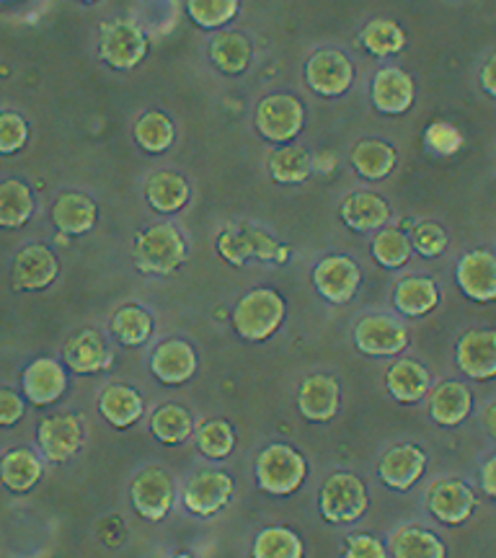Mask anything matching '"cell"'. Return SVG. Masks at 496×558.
<instances>
[{
  "label": "cell",
  "mask_w": 496,
  "mask_h": 558,
  "mask_svg": "<svg viewBox=\"0 0 496 558\" xmlns=\"http://www.w3.org/2000/svg\"><path fill=\"white\" fill-rule=\"evenodd\" d=\"M254 473L258 488L267 492L269 497H290L309 476V463L295 448L275 442L258 452Z\"/></svg>",
  "instance_id": "cell-1"
},
{
  "label": "cell",
  "mask_w": 496,
  "mask_h": 558,
  "mask_svg": "<svg viewBox=\"0 0 496 558\" xmlns=\"http://www.w3.org/2000/svg\"><path fill=\"white\" fill-rule=\"evenodd\" d=\"M285 311H288V305L277 290H251L233 308V329L246 341H264L282 326Z\"/></svg>",
  "instance_id": "cell-2"
},
{
  "label": "cell",
  "mask_w": 496,
  "mask_h": 558,
  "mask_svg": "<svg viewBox=\"0 0 496 558\" xmlns=\"http://www.w3.org/2000/svg\"><path fill=\"white\" fill-rule=\"evenodd\" d=\"M186 262V241L171 222H158L137 239L135 264L145 275H173Z\"/></svg>",
  "instance_id": "cell-3"
},
{
  "label": "cell",
  "mask_w": 496,
  "mask_h": 558,
  "mask_svg": "<svg viewBox=\"0 0 496 558\" xmlns=\"http://www.w3.org/2000/svg\"><path fill=\"white\" fill-rule=\"evenodd\" d=\"M367 488L362 484V478L354 476V473L337 471L324 481V486H320V518L326 522H334V525H352V522H358L362 514L367 512Z\"/></svg>",
  "instance_id": "cell-4"
},
{
  "label": "cell",
  "mask_w": 496,
  "mask_h": 558,
  "mask_svg": "<svg viewBox=\"0 0 496 558\" xmlns=\"http://www.w3.org/2000/svg\"><path fill=\"white\" fill-rule=\"evenodd\" d=\"M254 124L258 135L269 143H292L305 124V109L295 96L271 94L258 101Z\"/></svg>",
  "instance_id": "cell-5"
},
{
  "label": "cell",
  "mask_w": 496,
  "mask_h": 558,
  "mask_svg": "<svg viewBox=\"0 0 496 558\" xmlns=\"http://www.w3.org/2000/svg\"><path fill=\"white\" fill-rule=\"evenodd\" d=\"M101 60L114 70H132L148 54V37L135 21L111 19L101 29Z\"/></svg>",
  "instance_id": "cell-6"
},
{
  "label": "cell",
  "mask_w": 496,
  "mask_h": 558,
  "mask_svg": "<svg viewBox=\"0 0 496 558\" xmlns=\"http://www.w3.org/2000/svg\"><path fill=\"white\" fill-rule=\"evenodd\" d=\"M218 254L233 267H243L249 259L262 262H285L288 259V248L279 246L271 235L258 228L243 230H226L218 239Z\"/></svg>",
  "instance_id": "cell-7"
},
{
  "label": "cell",
  "mask_w": 496,
  "mask_h": 558,
  "mask_svg": "<svg viewBox=\"0 0 496 558\" xmlns=\"http://www.w3.org/2000/svg\"><path fill=\"white\" fill-rule=\"evenodd\" d=\"M362 284V271L360 264L349 256L334 254L326 256L316 264L313 269V288L318 290V295L328 300L334 305H344L358 295Z\"/></svg>",
  "instance_id": "cell-8"
},
{
  "label": "cell",
  "mask_w": 496,
  "mask_h": 558,
  "mask_svg": "<svg viewBox=\"0 0 496 558\" xmlns=\"http://www.w3.org/2000/svg\"><path fill=\"white\" fill-rule=\"evenodd\" d=\"M354 344L367 357H396L409 344V331L390 316H365L354 326Z\"/></svg>",
  "instance_id": "cell-9"
},
{
  "label": "cell",
  "mask_w": 496,
  "mask_h": 558,
  "mask_svg": "<svg viewBox=\"0 0 496 558\" xmlns=\"http://www.w3.org/2000/svg\"><path fill=\"white\" fill-rule=\"evenodd\" d=\"M305 81L326 99L344 96L354 83V65L344 52L339 50H318L305 62Z\"/></svg>",
  "instance_id": "cell-10"
},
{
  "label": "cell",
  "mask_w": 496,
  "mask_h": 558,
  "mask_svg": "<svg viewBox=\"0 0 496 558\" xmlns=\"http://www.w3.org/2000/svg\"><path fill=\"white\" fill-rule=\"evenodd\" d=\"M130 497L140 518L160 522L173 507V481L164 469H145L132 481Z\"/></svg>",
  "instance_id": "cell-11"
},
{
  "label": "cell",
  "mask_w": 496,
  "mask_h": 558,
  "mask_svg": "<svg viewBox=\"0 0 496 558\" xmlns=\"http://www.w3.org/2000/svg\"><path fill=\"white\" fill-rule=\"evenodd\" d=\"M233 499V478L222 471H199L189 478L184 488V505L197 518H213Z\"/></svg>",
  "instance_id": "cell-12"
},
{
  "label": "cell",
  "mask_w": 496,
  "mask_h": 558,
  "mask_svg": "<svg viewBox=\"0 0 496 558\" xmlns=\"http://www.w3.org/2000/svg\"><path fill=\"white\" fill-rule=\"evenodd\" d=\"M458 288L465 298L476 303H494L496 300V256L486 248L468 251L460 256L456 267Z\"/></svg>",
  "instance_id": "cell-13"
},
{
  "label": "cell",
  "mask_w": 496,
  "mask_h": 558,
  "mask_svg": "<svg viewBox=\"0 0 496 558\" xmlns=\"http://www.w3.org/2000/svg\"><path fill=\"white\" fill-rule=\"evenodd\" d=\"M427 507L445 525H463L476 509V494L458 478H439L427 494Z\"/></svg>",
  "instance_id": "cell-14"
},
{
  "label": "cell",
  "mask_w": 496,
  "mask_h": 558,
  "mask_svg": "<svg viewBox=\"0 0 496 558\" xmlns=\"http://www.w3.org/2000/svg\"><path fill=\"white\" fill-rule=\"evenodd\" d=\"M58 256L41 243H29L13 259V288L37 292L50 288L58 277Z\"/></svg>",
  "instance_id": "cell-15"
},
{
  "label": "cell",
  "mask_w": 496,
  "mask_h": 558,
  "mask_svg": "<svg viewBox=\"0 0 496 558\" xmlns=\"http://www.w3.org/2000/svg\"><path fill=\"white\" fill-rule=\"evenodd\" d=\"M370 96H373V107L380 114H407L414 107V78L401 68H380L373 78Z\"/></svg>",
  "instance_id": "cell-16"
},
{
  "label": "cell",
  "mask_w": 496,
  "mask_h": 558,
  "mask_svg": "<svg viewBox=\"0 0 496 558\" xmlns=\"http://www.w3.org/2000/svg\"><path fill=\"white\" fill-rule=\"evenodd\" d=\"M37 442L41 448V456L52 463H62V460L73 458L75 452L83 448V424L78 416L73 414H58L45 418L39 424Z\"/></svg>",
  "instance_id": "cell-17"
},
{
  "label": "cell",
  "mask_w": 496,
  "mask_h": 558,
  "mask_svg": "<svg viewBox=\"0 0 496 558\" xmlns=\"http://www.w3.org/2000/svg\"><path fill=\"white\" fill-rule=\"evenodd\" d=\"M68 388V375L58 360L52 357H39L34 360L29 367L21 375V390H24V399L34 403V407H50L65 393Z\"/></svg>",
  "instance_id": "cell-18"
},
{
  "label": "cell",
  "mask_w": 496,
  "mask_h": 558,
  "mask_svg": "<svg viewBox=\"0 0 496 558\" xmlns=\"http://www.w3.org/2000/svg\"><path fill=\"white\" fill-rule=\"evenodd\" d=\"M150 373L164 386H184L197 373V352L184 339H169L153 349Z\"/></svg>",
  "instance_id": "cell-19"
},
{
  "label": "cell",
  "mask_w": 496,
  "mask_h": 558,
  "mask_svg": "<svg viewBox=\"0 0 496 558\" xmlns=\"http://www.w3.org/2000/svg\"><path fill=\"white\" fill-rule=\"evenodd\" d=\"M427 471V456L416 445H396L377 463V476L396 492H407Z\"/></svg>",
  "instance_id": "cell-20"
},
{
  "label": "cell",
  "mask_w": 496,
  "mask_h": 558,
  "mask_svg": "<svg viewBox=\"0 0 496 558\" xmlns=\"http://www.w3.org/2000/svg\"><path fill=\"white\" fill-rule=\"evenodd\" d=\"M460 373L473 380L496 378V331H468L456 347Z\"/></svg>",
  "instance_id": "cell-21"
},
{
  "label": "cell",
  "mask_w": 496,
  "mask_h": 558,
  "mask_svg": "<svg viewBox=\"0 0 496 558\" xmlns=\"http://www.w3.org/2000/svg\"><path fill=\"white\" fill-rule=\"evenodd\" d=\"M339 383L331 375L316 373L309 375L300 386L298 393V409L309 422H331L339 414Z\"/></svg>",
  "instance_id": "cell-22"
},
{
  "label": "cell",
  "mask_w": 496,
  "mask_h": 558,
  "mask_svg": "<svg viewBox=\"0 0 496 558\" xmlns=\"http://www.w3.org/2000/svg\"><path fill=\"white\" fill-rule=\"evenodd\" d=\"M339 215L347 228L370 233V230H380L390 220V207L386 199L373 192H352L341 202Z\"/></svg>",
  "instance_id": "cell-23"
},
{
  "label": "cell",
  "mask_w": 496,
  "mask_h": 558,
  "mask_svg": "<svg viewBox=\"0 0 496 558\" xmlns=\"http://www.w3.org/2000/svg\"><path fill=\"white\" fill-rule=\"evenodd\" d=\"M473 409L471 390L463 383L445 380L430 393V414L439 427H458L463 424Z\"/></svg>",
  "instance_id": "cell-24"
},
{
  "label": "cell",
  "mask_w": 496,
  "mask_h": 558,
  "mask_svg": "<svg viewBox=\"0 0 496 558\" xmlns=\"http://www.w3.org/2000/svg\"><path fill=\"white\" fill-rule=\"evenodd\" d=\"M99 209H96L94 199L78 192H62L52 207V222L60 233L68 235H83L96 226Z\"/></svg>",
  "instance_id": "cell-25"
},
{
  "label": "cell",
  "mask_w": 496,
  "mask_h": 558,
  "mask_svg": "<svg viewBox=\"0 0 496 558\" xmlns=\"http://www.w3.org/2000/svg\"><path fill=\"white\" fill-rule=\"evenodd\" d=\"M65 362L73 373L94 375L111 365V352L96 331H81L65 344Z\"/></svg>",
  "instance_id": "cell-26"
},
{
  "label": "cell",
  "mask_w": 496,
  "mask_h": 558,
  "mask_svg": "<svg viewBox=\"0 0 496 558\" xmlns=\"http://www.w3.org/2000/svg\"><path fill=\"white\" fill-rule=\"evenodd\" d=\"M99 411L114 429H128L140 422L145 411V401L135 388L114 383V386L101 390Z\"/></svg>",
  "instance_id": "cell-27"
},
{
  "label": "cell",
  "mask_w": 496,
  "mask_h": 558,
  "mask_svg": "<svg viewBox=\"0 0 496 558\" xmlns=\"http://www.w3.org/2000/svg\"><path fill=\"white\" fill-rule=\"evenodd\" d=\"M430 373L427 367L414 360H398L388 367L386 386L388 393L401 403H416L430 393Z\"/></svg>",
  "instance_id": "cell-28"
},
{
  "label": "cell",
  "mask_w": 496,
  "mask_h": 558,
  "mask_svg": "<svg viewBox=\"0 0 496 558\" xmlns=\"http://www.w3.org/2000/svg\"><path fill=\"white\" fill-rule=\"evenodd\" d=\"M439 303V288L430 277H407L396 284L394 305L409 318H422L435 311Z\"/></svg>",
  "instance_id": "cell-29"
},
{
  "label": "cell",
  "mask_w": 496,
  "mask_h": 558,
  "mask_svg": "<svg viewBox=\"0 0 496 558\" xmlns=\"http://www.w3.org/2000/svg\"><path fill=\"white\" fill-rule=\"evenodd\" d=\"M254 47L239 32H218L209 41V60L226 75H241L251 65Z\"/></svg>",
  "instance_id": "cell-30"
},
{
  "label": "cell",
  "mask_w": 496,
  "mask_h": 558,
  "mask_svg": "<svg viewBox=\"0 0 496 558\" xmlns=\"http://www.w3.org/2000/svg\"><path fill=\"white\" fill-rule=\"evenodd\" d=\"M189 181L181 173L173 171H156L145 181V197L156 213L171 215L179 213L189 202Z\"/></svg>",
  "instance_id": "cell-31"
},
{
  "label": "cell",
  "mask_w": 496,
  "mask_h": 558,
  "mask_svg": "<svg viewBox=\"0 0 496 558\" xmlns=\"http://www.w3.org/2000/svg\"><path fill=\"white\" fill-rule=\"evenodd\" d=\"M396 150L394 145L383 140H362L352 150V169L367 181H380L394 173L396 169Z\"/></svg>",
  "instance_id": "cell-32"
},
{
  "label": "cell",
  "mask_w": 496,
  "mask_h": 558,
  "mask_svg": "<svg viewBox=\"0 0 496 558\" xmlns=\"http://www.w3.org/2000/svg\"><path fill=\"white\" fill-rule=\"evenodd\" d=\"M41 473L45 471H41L39 456H34V452L26 448L5 452L3 460H0V481L16 494L32 492V488L39 484Z\"/></svg>",
  "instance_id": "cell-33"
},
{
  "label": "cell",
  "mask_w": 496,
  "mask_h": 558,
  "mask_svg": "<svg viewBox=\"0 0 496 558\" xmlns=\"http://www.w3.org/2000/svg\"><path fill=\"white\" fill-rule=\"evenodd\" d=\"M267 166L277 184H303L313 173L311 153L300 148V145H282V148H277L269 156Z\"/></svg>",
  "instance_id": "cell-34"
},
{
  "label": "cell",
  "mask_w": 496,
  "mask_h": 558,
  "mask_svg": "<svg viewBox=\"0 0 496 558\" xmlns=\"http://www.w3.org/2000/svg\"><path fill=\"white\" fill-rule=\"evenodd\" d=\"M390 550H394L396 558H445L447 548L443 541L437 538L430 530L403 525L394 533V541H390Z\"/></svg>",
  "instance_id": "cell-35"
},
{
  "label": "cell",
  "mask_w": 496,
  "mask_h": 558,
  "mask_svg": "<svg viewBox=\"0 0 496 558\" xmlns=\"http://www.w3.org/2000/svg\"><path fill=\"white\" fill-rule=\"evenodd\" d=\"M34 215L32 190L24 181L9 179L0 184V228H21Z\"/></svg>",
  "instance_id": "cell-36"
},
{
  "label": "cell",
  "mask_w": 496,
  "mask_h": 558,
  "mask_svg": "<svg viewBox=\"0 0 496 558\" xmlns=\"http://www.w3.org/2000/svg\"><path fill=\"white\" fill-rule=\"evenodd\" d=\"M150 432L164 445L186 442L192 437V414L179 403H164L153 411Z\"/></svg>",
  "instance_id": "cell-37"
},
{
  "label": "cell",
  "mask_w": 496,
  "mask_h": 558,
  "mask_svg": "<svg viewBox=\"0 0 496 558\" xmlns=\"http://www.w3.org/2000/svg\"><path fill=\"white\" fill-rule=\"evenodd\" d=\"M360 41L370 54H375V58H390V54H398L407 47V34H403V29L396 21L375 19L362 29Z\"/></svg>",
  "instance_id": "cell-38"
},
{
  "label": "cell",
  "mask_w": 496,
  "mask_h": 558,
  "mask_svg": "<svg viewBox=\"0 0 496 558\" xmlns=\"http://www.w3.org/2000/svg\"><path fill=\"white\" fill-rule=\"evenodd\" d=\"M111 333L124 347L145 344L153 333L150 313L145 308H137V305H122L114 313V318H111Z\"/></svg>",
  "instance_id": "cell-39"
},
{
  "label": "cell",
  "mask_w": 496,
  "mask_h": 558,
  "mask_svg": "<svg viewBox=\"0 0 496 558\" xmlns=\"http://www.w3.org/2000/svg\"><path fill=\"white\" fill-rule=\"evenodd\" d=\"M177 130L164 111H145L135 124V140L145 153H164L173 145Z\"/></svg>",
  "instance_id": "cell-40"
},
{
  "label": "cell",
  "mask_w": 496,
  "mask_h": 558,
  "mask_svg": "<svg viewBox=\"0 0 496 558\" xmlns=\"http://www.w3.org/2000/svg\"><path fill=\"white\" fill-rule=\"evenodd\" d=\"M411 239L398 228H380L373 239V256L380 267L398 269L411 259Z\"/></svg>",
  "instance_id": "cell-41"
},
{
  "label": "cell",
  "mask_w": 496,
  "mask_h": 558,
  "mask_svg": "<svg viewBox=\"0 0 496 558\" xmlns=\"http://www.w3.org/2000/svg\"><path fill=\"white\" fill-rule=\"evenodd\" d=\"M241 11V0H186V13L199 29H222Z\"/></svg>",
  "instance_id": "cell-42"
},
{
  "label": "cell",
  "mask_w": 496,
  "mask_h": 558,
  "mask_svg": "<svg viewBox=\"0 0 496 558\" xmlns=\"http://www.w3.org/2000/svg\"><path fill=\"white\" fill-rule=\"evenodd\" d=\"M251 554L256 558H300L303 543L290 527H267L256 535Z\"/></svg>",
  "instance_id": "cell-43"
},
{
  "label": "cell",
  "mask_w": 496,
  "mask_h": 558,
  "mask_svg": "<svg viewBox=\"0 0 496 558\" xmlns=\"http://www.w3.org/2000/svg\"><path fill=\"white\" fill-rule=\"evenodd\" d=\"M197 448L205 458L222 460L228 458L235 448V432L228 422L222 418H209V422H202L197 429Z\"/></svg>",
  "instance_id": "cell-44"
},
{
  "label": "cell",
  "mask_w": 496,
  "mask_h": 558,
  "mask_svg": "<svg viewBox=\"0 0 496 558\" xmlns=\"http://www.w3.org/2000/svg\"><path fill=\"white\" fill-rule=\"evenodd\" d=\"M411 246H414L416 254L424 256V259L443 256L447 248L445 228L437 226V222H432V220L419 222V226L411 228Z\"/></svg>",
  "instance_id": "cell-45"
},
{
  "label": "cell",
  "mask_w": 496,
  "mask_h": 558,
  "mask_svg": "<svg viewBox=\"0 0 496 558\" xmlns=\"http://www.w3.org/2000/svg\"><path fill=\"white\" fill-rule=\"evenodd\" d=\"M29 140V124L21 114L3 111L0 114V156H11L19 153Z\"/></svg>",
  "instance_id": "cell-46"
},
{
  "label": "cell",
  "mask_w": 496,
  "mask_h": 558,
  "mask_svg": "<svg viewBox=\"0 0 496 558\" xmlns=\"http://www.w3.org/2000/svg\"><path fill=\"white\" fill-rule=\"evenodd\" d=\"M424 143L430 145V150H435L437 156H452V153L460 150L463 145V137L460 132L447 122H435L430 124L427 132H424Z\"/></svg>",
  "instance_id": "cell-47"
},
{
  "label": "cell",
  "mask_w": 496,
  "mask_h": 558,
  "mask_svg": "<svg viewBox=\"0 0 496 558\" xmlns=\"http://www.w3.org/2000/svg\"><path fill=\"white\" fill-rule=\"evenodd\" d=\"M344 556L347 558H386L388 550L380 541L375 538V535L362 533V535H352V538L347 541Z\"/></svg>",
  "instance_id": "cell-48"
},
{
  "label": "cell",
  "mask_w": 496,
  "mask_h": 558,
  "mask_svg": "<svg viewBox=\"0 0 496 558\" xmlns=\"http://www.w3.org/2000/svg\"><path fill=\"white\" fill-rule=\"evenodd\" d=\"M26 414L24 399L11 388H0V427H13Z\"/></svg>",
  "instance_id": "cell-49"
},
{
  "label": "cell",
  "mask_w": 496,
  "mask_h": 558,
  "mask_svg": "<svg viewBox=\"0 0 496 558\" xmlns=\"http://www.w3.org/2000/svg\"><path fill=\"white\" fill-rule=\"evenodd\" d=\"M481 488L486 492V497L496 499V456L488 458L481 469Z\"/></svg>",
  "instance_id": "cell-50"
},
{
  "label": "cell",
  "mask_w": 496,
  "mask_h": 558,
  "mask_svg": "<svg viewBox=\"0 0 496 558\" xmlns=\"http://www.w3.org/2000/svg\"><path fill=\"white\" fill-rule=\"evenodd\" d=\"M481 86H484L488 96H494L496 99V52L486 60V65L481 68Z\"/></svg>",
  "instance_id": "cell-51"
},
{
  "label": "cell",
  "mask_w": 496,
  "mask_h": 558,
  "mask_svg": "<svg viewBox=\"0 0 496 558\" xmlns=\"http://www.w3.org/2000/svg\"><path fill=\"white\" fill-rule=\"evenodd\" d=\"M484 427L492 437H496V401L488 403L486 411H484Z\"/></svg>",
  "instance_id": "cell-52"
},
{
  "label": "cell",
  "mask_w": 496,
  "mask_h": 558,
  "mask_svg": "<svg viewBox=\"0 0 496 558\" xmlns=\"http://www.w3.org/2000/svg\"><path fill=\"white\" fill-rule=\"evenodd\" d=\"M81 3H96V0H81Z\"/></svg>",
  "instance_id": "cell-53"
},
{
  "label": "cell",
  "mask_w": 496,
  "mask_h": 558,
  "mask_svg": "<svg viewBox=\"0 0 496 558\" xmlns=\"http://www.w3.org/2000/svg\"><path fill=\"white\" fill-rule=\"evenodd\" d=\"M0 3H13V0H0Z\"/></svg>",
  "instance_id": "cell-54"
}]
</instances>
